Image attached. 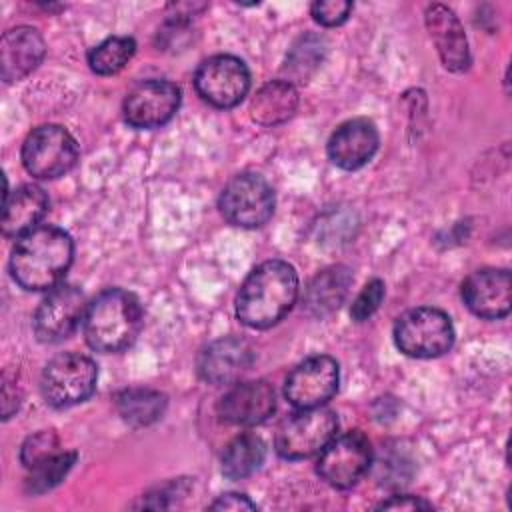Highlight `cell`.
<instances>
[{
	"mask_svg": "<svg viewBox=\"0 0 512 512\" xmlns=\"http://www.w3.org/2000/svg\"><path fill=\"white\" fill-rule=\"evenodd\" d=\"M142 328V306L132 292L108 288L100 292L82 318V332L96 352H120L128 348Z\"/></svg>",
	"mask_w": 512,
	"mask_h": 512,
	"instance_id": "obj_3",
	"label": "cell"
},
{
	"mask_svg": "<svg viewBox=\"0 0 512 512\" xmlns=\"http://www.w3.org/2000/svg\"><path fill=\"white\" fill-rule=\"evenodd\" d=\"M462 300L480 318H504L512 306V280L506 268H482L462 282Z\"/></svg>",
	"mask_w": 512,
	"mask_h": 512,
	"instance_id": "obj_14",
	"label": "cell"
},
{
	"mask_svg": "<svg viewBox=\"0 0 512 512\" xmlns=\"http://www.w3.org/2000/svg\"><path fill=\"white\" fill-rule=\"evenodd\" d=\"M48 210V196L42 188L34 184H22L14 192L4 196V214H2V232L8 238H18L42 220Z\"/></svg>",
	"mask_w": 512,
	"mask_h": 512,
	"instance_id": "obj_20",
	"label": "cell"
},
{
	"mask_svg": "<svg viewBox=\"0 0 512 512\" xmlns=\"http://www.w3.org/2000/svg\"><path fill=\"white\" fill-rule=\"evenodd\" d=\"M378 130L368 118H352L340 124L328 140V158L342 170L362 168L378 150Z\"/></svg>",
	"mask_w": 512,
	"mask_h": 512,
	"instance_id": "obj_17",
	"label": "cell"
},
{
	"mask_svg": "<svg viewBox=\"0 0 512 512\" xmlns=\"http://www.w3.org/2000/svg\"><path fill=\"white\" fill-rule=\"evenodd\" d=\"M264 458V442L254 434H240L222 452V474L230 480H242L256 472Z\"/></svg>",
	"mask_w": 512,
	"mask_h": 512,
	"instance_id": "obj_24",
	"label": "cell"
},
{
	"mask_svg": "<svg viewBox=\"0 0 512 512\" xmlns=\"http://www.w3.org/2000/svg\"><path fill=\"white\" fill-rule=\"evenodd\" d=\"M378 508H382V510H420V508H430V504L424 502L422 498L400 494V496H392L390 500L382 502Z\"/></svg>",
	"mask_w": 512,
	"mask_h": 512,
	"instance_id": "obj_32",
	"label": "cell"
},
{
	"mask_svg": "<svg viewBox=\"0 0 512 512\" xmlns=\"http://www.w3.org/2000/svg\"><path fill=\"white\" fill-rule=\"evenodd\" d=\"M274 408V390L266 380L234 384L218 402L220 418L236 426L260 424L274 412Z\"/></svg>",
	"mask_w": 512,
	"mask_h": 512,
	"instance_id": "obj_16",
	"label": "cell"
},
{
	"mask_svg": "<svg viewBox=\"0 0 512 512\" xmlns=\"http://www.w3.org/2000/svg\"><path fill=\"white\" fill-rule=\"evenodd\" d=\"M326 52V44L322 36L306 34L302 36L290 50L286 58V74L296 82H306L308 76L320 66Z\"/></svg>",
	"mask_w": 512,
	"mask_h": 512,
	"instance_id": "obj_26",
	"label": "cell"
},
{
	"mask_svg": "<svg viewBox=\"0 0 512 512\" xmlns=\"http://www.w3.org/2000/svg\"><path fill=\"white\" fill-rule=\"evenodd\" d=\"M74 244L68 232L56 226H36L16 238L10 256V274L24 290H52L72 264Z\"/></svg>",
	"mask_w": 512,
	"mask_h": 512,
	"instance_id": "obj_1",
	"label": "cell"
},
{
	"mask_svg": "<svg viewBox=\"0 0 512 512\" xmlns=\"http://www.w3.org/2000/svg\"><path fill=\"white\" fill-rule=\"evenodd\" d=\"M424 22L444 68L450 72L466 70L470 64V52L458 16L444 4H430L424 12Z\"/></svg>",
	"mask_w": 512,
	"mask_h": 512,
	"instance_id": "obj_18",
	"label": "cell"
},
{
	"mask_svg": "<svg viewBox=\"0 0 512 512\" xmlns=\"http://www.w3.org/2000/svg\"><path fill=\"white\" fill-rule=\"evenodd\" d=\"M218 206L230 224L258 228L266 224L274 212V192L260 174L240 172L222 188Z\"/></svg>",
	"mask_w": 512,
	"mask_h": 512,
	"instance_id": "obj_7",
	"label": "cell"
},
{
	"mask_svg": "<svg viewBox=\"0 0 512 512\" xmlns=\"http://www.w3.org/2000/svg\"><path fill=\"white\" fill-rule=\"evenodd\" d=\"M352 10V4L346 0H318L310 6L314 20L322 26H338L342 24Z\"/></svg>",
	"mask_w": 512,
	"mask_h": 512,
	"instance_id": "obj_30",
	"label": "cell"
},
{
	"mask_svg": "<svg viewBox=\"0 0 512 512\" xmlns=\"http://www.w3.org/2000/svg\"><path fill=\"white\" fill-rule=\"evenodd\" d=\"M180 106V88L162 78L136 84L124 98L122 112L132 128H158L166 124Z\"/></svg>",
	"mask_w": 512,
	"mask_h": 512,
	"instance_id": "obj_12",
	"label": "cell"
},
{
	"mask_svg": "<svg viewBox=\"0 0 512 512\" xmlns=\"http://www.w3.org/2000/svg\"><path fill=\"white\" fill-rule=\"evenodd\" d=\"M60 440L54 430H40L28 436L20 448V462L30 470L44 460L56 456L60 450Z\"/></svg>",
	"mask_w": 512,
	"mask_h": 512,
	"instance_id": "obj_28",
	"label": "cell"
},
{
	"mask_svg": "<svg viewBox=\"0 0 512 512\" xmlns=\"http://www.w3.org/2000/svg\"><path fill=\"white\" fill-rule=\"evenodd\" d=\"M210 508L212 510H254L256 504L250 502L244 494L228 492V494H222L216 502H212Z\"/></svg>",
	"mask_w": 512,
	"mask_h": 512,
	"instance_id": "obj_31",
	"label": "cell"
},
{
	"mask_svg": "<svg viewBox=\"0 0 512 512\" xmlns=\"http://www.w3.org/2000/svg\"><path fill=\"white\" fill-rule=\"evenodd\" d=\"M78 154L74 136L58 124L34 128L22 144V164L30 176L40 180L68 174L76 166Z\"/></svg>",
	"mask_w": 512,
	"mask_h": 512,
	"instance_id": "obj_6",
	"label": "cell"
},
{
	"mask_svg": "<svg viewBox=\"0 0 512 512\" xmlns=\"http://www.w3.org/2000/svg\"><path fill=\"white\" fill-rule=\"evenodd\" d=\"M84 294L70 284H58L40 302L34 314V334L40 342L52 344L68 338L84 318Z\"/></svg>",
	"mask_w": 512,
	"mask_h": 512,
	"instance_id": "obj_13",
	"label": "cell"
},
{
	"mask_svg": "<svg viewBox=\"0 0 512 512\" xmlns=\"http://www.w3.org/2000/svg\"><path fill=\"white\" fill-rule=\"evenodd\" d=\"M338 418L332 410L304 408L288 418L276 432V452L286 460H300L320 452L334 436Z\"/></svg>",
	"mask_w": 512,
	"mask_h": 512,
	"instance_id": "obj_8",
	"label": "cell"
},
{
	"mask_svg": "<svg viewBox=\"0 0 512 512\" xmlns=\"http://www.w3.org/2000/svg\"><path fill=\"white\" fill-rule=\"evenodd\" d=\"M350 284L352 274L346 266H330L318 272L304 290V310L314 318H324L332 314L344 302Z\"/></svg>",
	"mask_w": 512,
	"mask_h": 512,
	"instance_id": "obj_21",
	"label": "cell"
},
{
	"mask_svg": "<svg viewBox=\"0 0 512 512\" xmlns=\"http://www.w3.org/2000/svg\"><path fill=\"white\" fill-rule=\"evenodd\" d=\"M98 368L92 358L76 352L54 356L42 370L40 390L46 404L68 408L80 404L96 390Z\"/></svg>",
	"mask_w": 512,
	"mask_h": 512,
	"instance_id": "obj_5",
	"label": "cell"
},
{
	"mask_svg": "<svg viewBox=\"0 0 512 512\" xmlns=\"http://www.w3.org/2000/svg\"><path fill=\"white\" fill-rule=\"evenodd\" d=\"M394 344L410 358H436L454 344V326L446 312L432 306L406 310L394 322Z\"/></svg>",
	"mask_w": 512,
	"mask_h": 512,
	"instance_id": "obj_4",
	"label": "cell"
},
{
	"mask_svg": "<svg viewBox=\"0 0 512 512\" xmlns=\"http://www.w3.org/2000/svg\"><path fill=\"white\" fill-rule=\"evenodd\" d=\"M194 88L204 102L216 108H232L248 94L250 72L240 58L216 54L196 68Z\"/></svg>",
	"mask_w": 512,
	"mask_h": 512,
	"instance_id": "obj_9",
	"label": "cell"
},
{
	"mask_svg": "<svg viewBox=\"0 0 512 512\" xmlns=\"http://www.w3.org/2000/svg\"><path fill=\"white\" fill-rule=\"evenodd\" d=\"M338 380V362L332 356L316 354L290 370L284 382V396L300 410L316 408L336 394Z\"/></svg>",
	"mask_w": 512,
	"mask_h": 512,
	"instance_id": "obj_11",
	"label": "cell"
},
{
	"mask_svg": "<svg viewBox=\"0 0 512 512\" xmlns=\"http://www.w3.org/2000/svg\"><path fill=\"white\" fill-rule=\"evenodd\" d=\"M46 44L32 26H16L4 32L0 42V72L4 82H16L28 76L44 58Z\"/></svg>",
	"mask_w": 512,
	"mask_h": 512,
	"instance_id": "obj_19",
	"label": "cell"
},
{
	"mask_svg": "<svg viewBox=\"0 0 512 512\" xmlns=\"http://www.w3.org/2000/svg\"><path fill=\"white\" fill-rule=\"evenodd\" d=\"M136 52V42L130 36H110L88 52V66L100 76L120 72Z\"/></svg>",
	"mask_w": 512,
	"mask_h": 512,
	"instance_id": "obj_25",
	"label": "cell"
},
{
	"mask_svg": "<svg viewBox=\"0 0 512 512\" xmlns=\"http://www.w3.org/2000/svg\"><path fill=\"white\" fill-rule=\"evenodd\" d=\"M118 414L134 426H148L162 418L166 396L152 388H126L116 394Z\"/></svg>",
	"mask_w": 512,
	"mask_h": 512,
	"instance_id": "obj_23",
	"label": "cell"
},
{
	"mask_svg": "<svg viewBox=\"0 0 512 512\" xmlns=\"http://www.w3.org/2000/svg\"><path fill=\"white\" fill-rule=\"evenodd\" d=\"M74 460H76L74 452H58L56 456L30 468V476L26 478V490L30 494H42L54 488L70 472Z\"/></svg>",
	"mask_w": 512,
	"mask_h": 512,
	"instance_id": "obj_27",
	"label": "cell"
},
{
	"mask_svg": "<svg viewBox=\"0 0 512 512\" xmlns=\"http://www.w3.org/2000/svg\"><path fill=\"white\" fill-rule=\"evenodd\" d=\"M298 106V92L288 80H272L264 84L250 102V116L262 126L286 122Z\"/></svg>",
	"mask_w": 512,
	"mask_h": 512,
	"instance_id": "obj_22",
	"label": "cell"
},
{
	"mask_svg": "<svg viewBox=\"0 0 512 512\" xmlns=\"http://www.w3.org/2000/svg\"><path fill=\"white\" fill-rule=\"evenodd\" d=\"M298 298V274L284 260L258 264L236 296V316L248 328H270L290 312Z\"/></svg>",
	"mask_w": 512,
	"mask_h": 512,
	"instance_id": "obj_2",
	"label": "cell"
},
{
	"mask_svg": "<svg viewBox=\"0 0 512 512\" xmlns=\"http://www.w3.org/2000/svg\"><path fill=\"white\" fill-rule=\"evenodd\" d=\"M372 448L360 430L334 436L322 450L316 464L320 478L334 488L354 486L368 470Z\"/></svg>",
	"mask_w": 512,
	"mask_h": 512,
	"instance_id": "obj_10",
	"label": "cell"
},
{
	"mask_svg": "<svg viewBox=\"0 0 512 512\" xmlns=\"http://www.w3.org/2000/svg\"><path fill=\"white\" fill-rule=\"evenodd\" d=\"M254 364V350L248 340L226 336L210 342L198 356L196 368L208 384H232Z\"/></svg>",
	"mask_w": 512,
	"mask_h": 512,
	"instance_id": "obj_15",
	"label": "cell"
},
{
	"mask_svg": "<svg viewBox=\"0 0 512 512\" xmlns=\"http://www.w3.org/2000/svg\"><path fill=\"white\" fill-rule=\"evenodd\" d=\"M382 298H384V282H382L380 278L370 280V282L362 288V292L356 296V300L352 302L350 316H352L356 322L368 320V318L378 310V306L382 304Z\"/></svg>",
	"mask_w": 512,
	"mask_h": 512,
	"instance_id": "obj_29",
	"label": "cell"
}]
</instances>
